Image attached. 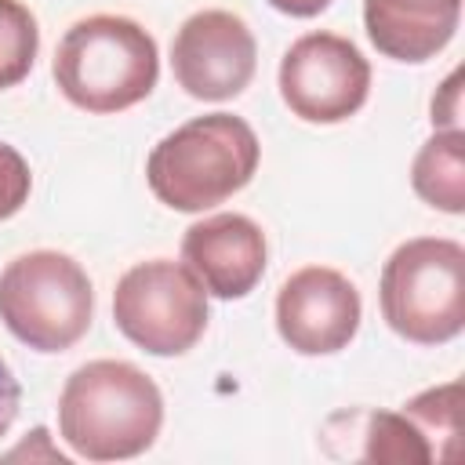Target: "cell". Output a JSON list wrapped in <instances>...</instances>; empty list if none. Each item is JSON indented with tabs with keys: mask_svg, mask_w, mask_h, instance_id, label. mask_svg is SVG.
Segmentation results:
<instances>
[{
	"mask_svg": "<svg viewBox=\"0 0 465 465\" xmlns=\"http://www.w3.org/2000/svg\"><path fill=\"white\" fill-rule=\"evenodd\" d=\"M163 425L156 381L127 360H91L76 367L58 396V432L87 461H124L145 454Z\"/></svg>",
	"mask_w": 465,
	"mask_h": 465,
	"instance_id": "1",
	"label": "cell"
},
{
	"mask_svg": "<svg viewBox=\"0 0 465 465\" xmlns=\"http://www.w3.org/2000/svg\"><path fill=\"white\" fill-rule=\"evenodd\" d=\"M54 84L84 113H120L153 94L160 76L156 40L124 15H87L54 51Z\"/></svg>",
	"mask_w": 465,
	"mask_h": 465,
	"instance_id": "2",
	"label": "cell"
},
{
	"mask_svg": "<svg viewBox=\"0 0 465 465\" xmlns=\"http://www.w3.org/2000/svg\"><path fill=\"white\" fill-rule=\"evenodd\" d=\"M258 156L262 145L247 120L207 113L153 145L145 178L160 203L196 214L240 193L254 178Z\"/></svg>",
	"mask_w": 465,
	"mask_h": 465,
	"instance_id": "3",
	"label": "cell"
},
{
	"mask_svg": "<svg viewBox=\"0 0 465 465\" xmlns=\"http://www.w3.org/2000/svg\"><path fill=\"white\" fill-rule=\"evenodd\" d=\"M385 323L414 345H443L465 327V247L447 236L400 243L378 287Z\"/></svg>",
	"mask_w": 465,
	"mask_h": 465,
	"instance_id": "4",
	"label": "cell"
},
{
	"mask_svg": "<svg viewBox=\"0 0 465 465\" xmlns=\"http://www.w3.org/2000/svg\"><path fill=\"white\" fill-rule=\"evenodd\" d=\"M94 316V291L84 265L62 251H29L0 272V320L36 352L73 349Z\"/></svg>",
	"mask_w": 465,
	"mask_h": 465,
	"instance_id": "5",
	"label": "cell"
},
{
	"mask_svg": "<svg viewBox=\"0 0 465 465\" xmlns=\"http://www.w3.org/2000/svg\"><path fill=\"white\" fill-rule=\"evenodd\" d=\"M113 320L138 349L153 356H182L207 331V291L185 262H138L116 280Z\"/></svg>",
	"mask_w": 465,
	"mask_h": 465,
	"instance_id": "6",
	"label": "cell"
},
{
	"mask_svg": "<svg viewBox=\"0 0 465 465\" xmlns=\"http://www.w3.org/2000/svg\"><path fill=\"white\" fill-rule=\"evenodd\" d=\"M371 65L338 33L298 36L280 62V94L305 124H341L367 102Z\"/></svg>",
	"mask_w": 465,
	"mask_h": 465,
	"instance_id": "7",
	"label": "cell"
},
{
	"mask_svg": "<svg viewBox=\"0 0 465 465\" xmlns=\"http://www.w3.org/2000/svg\"><path fill=\"white\" fill-rule=\"evenodd\" d=\"M258 65V44L247 22L232 11L211 7L182 22L171 44V69L185 94L200 102L236 98Z\"/></svg>",
	"mask_w": 465,
	"mask_h": 465,
	"instance_id": "8",
	"label": "cell"
},
{
	"mask_svg": "<svg viewBox=\"0 0 465 465\" xmlns=\"http://www.w3.org/2000/svg\"><path fill=\"white\" fill-rule=\"evenodd\" d=\"M363 302L349 276L327 265H305L280 283L276 331L302 356H331L360 331Z\"/></svg>",
	"mask_w": 465,
	"mask_h": 465,
	"instance_id": "9",
	"label": "cell"
},
{
	"mask_svg": "<svg viewBox=\"0 0 465 465\" xmlns=\"http://www.w3.org/2000/svg\"><path fill=\"white\" fill-rule=\"evenodd\" d=\"M182 262L207 294L222 302L243 298L265 272V232L247 214H211L185 229Z\"/></svg>",
	"mask_w": 465,
	"mask_h": 465,
	"instance_id": "10",
	"label": "cell"
},
{
	"mask_svg": "<svg viewBox=\"0 0 465 465\" xmlns=\"http://www.w3.org/2000/svg\"><path fill=\"white\" fill-rule=\"evenodd\" d=\"M461 0H363L371 44L396 62H425L458 29Z\"/></svg>",
	"mask_w": 465,
	"mask_h": 465,
	"instance_id": "11",
	"label": "cell"
},
{
	"mask_svg": "<svg viewBox=\"0 0 465 465\" xmlns=\"http://www.w3.org/2000/svg\"><path fill=\"white\" fill-rule=\"evenodd\" d=\"M411 185L429 207L443 214H461L465 211V134L436 131L411 163Z\"/></svg>",
	"mask_w": 465,
	"mask_h": 465,
	"instance_id": "12",
	"label": "cell"
},
{
	"mask_svg": "<svg viewBox=\"0 0 465 465\" xmlns=\"http://www.w3.org/2000/svg\"><path fill=\"white\" fill-rule=\"evenodd\" d=\"M363 418V458L381 465H425L432 450L418 425L403 411H367Z\"/></svg>",
	"mask_w": 465,
	"mask_h": 465,
	"instance_id": "13",
	"label": "cell"
},
{
	"mask_svg": "<svg viewBox=\"0 0 465 465\" xmlns=\"http://www.w3.org/2000/svg\"><path fill=\"white\" fill-rule=\"evenodd\" d=\"M458 411H461V385L458 381L432 385V389H425L403 403V414L425 436L432 461H454V454H458Z\"/></svg>",
	"mask_w": 465,
	"mask_h": 465,
	"instance_id": "14",
	"label": "cell"
},
{
	"mask_svg": "<svg viewBox=\"0 0 465 465\" xmlns=\"http://www.w3.org/2000/svg\"><path fill=\"white\" fill-rule=\"evenodd\" d=\"M40 29L22 0H0V91L22 84L36 62Z\"/></svg>",
	"mask_w": 465,
	"mask_h": 465,
	"instance_id": "15",
	"label": "cell"
},
{
	"mask_svg": "<svg viewBox=\"0 0 465 465\" xmlns=\"http://www.w3.org/2000/svg\"><path fill=\"white\" fill-rule=\"evenodd\" d=\"M29 189H33L29 163L15 145L0 142V222L22 211V203L29 200Z\"/></svg>",
	"mask_w": 465,
	"mask_h": 465,
	"instance_id": "16",
	"label": "cell"
},
{
	"mask_svg": "<svg viewBox=\"0 0 465 465\" xmlns=\"http://www.w3.org/2000/svg\"><path fill=\"white\" fill-rule=\"evenodd\" d=\"M432 127L436 131H461V73L458 69L440 84V91L432 98Z\"/></svg>",
	"mask_w": 465,
	"mask_h": 465,
	"instance_id": "17",
	"label": "cell"
},
{
	"mask_svg": "<svg viewBox=\"0 0 465 465\" xmlns=\"http://www.w3.org/2000/svg\"><path fill=\"white\" fill-rule=\"evenodd\" d=\"M18 403H22L18 378H15V371L7 367V360L0 356V436L15 425V418H18Z\"/></svg>",
	"mask_w": 465,
	"mask_h": 465,
	"instance_id": "18",
	"label": "cell"
},
{
	"mask_svg": "<svg viewBox=\"0 0 465 465\" xmlns=\"http://www.w3.org/2000/svg\"><path fill=\"white\" fill-rule=\"evenodd\" d=\"M276 11H283V15H291V18H312V15H320L331 0H269Z\"/></svg>",
	"mask_w": 465,
	"mask_h": 465,
	"instance_id": "19",
	"label": "cell"
}]
</instances>
